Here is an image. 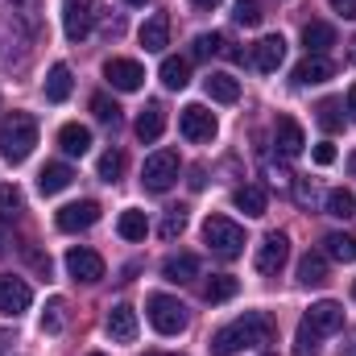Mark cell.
I'll return each instance as SVG.
<instances>
[{"label":"cell","instance_id":"obj_6","mask_svg":"<svg viewBox=\"0 0 356 356\" xmlns=\"http://www.w3.org/2000/svg\"><path fill=\"white\" fill-rule=\"evenodd\" d=\"M95 0H63V29L71 42H83L95 29Z\"/></svg>","mask_w":356,"mask_h":356},{"label":"cell","instance_id":"obj_22","mask_svg":"<svg viewBox=\"0 0 356 356\" xmlns=\"http://www.w3.org/2000/svg\"><path fill=\"white\" fill-rule=\"evenodd\" d=\"M58 145H63V154L83 158L91 149V129L88 124H63V129H58Z\"/></svg>","mask_w":356,"mask_h":356},{"label":"cell","instance_id":"obj_8","mask_svg":"<svg viewBox=\"0 0 356 356\" xmlns=\"http://www.w3.org/2000/svg\"><path fill=\"white\" fill-rule=\"evenodd\" d=\"M178 129H182L186 141H211L216 137V116L203 104H186L182 116H178Z\"/></svg>","mask_w":356,"mask_h":356},{"label":"cell","instance_id":"obj_11","mask_svg":"<svg viewBox=\"0 0 356 356\" xmlns=\"http://www.w3.org/2000/svg\"><path fill=\"white\" fill-rule=\"evenodd\" d=\"M67 273H71L75 282H83V286H95V282L104 277V257L79 245V249L67 253Z\"/></svg>","mask_w":356,"mask_h":356},{"label":"cell","instance_id":"obj_50","mask_svg":"<svg viewBox=\"0 0 356 356\" xmlns=\"http://www.w3.org/2000/svg\"><path fill=\"white\" fill-rule=\"evenodd\" d=\"M145 356H162V353H145Z\"/></svg>","mask_w":356,"mask_h":356},{"label":"cell","instance_id":"obj_4","mask_svg":"<svg viewBox=\"0 0 356 356\" xmlns=\"http://www.w3.org/2000/svg\"><path fill=\"white\" fill-rule=\"evenodd\" d=\"M145 315H149L158 336H178L186 327V307L178 298H170V294H149L145 298Z\"/></svg>","mask_w":356,"mask_h":356},{"label":"cell","instance_id":"obj_51","mask_svg":"<svg viewBox=\"0 0 356 356\" xmlns=\"http://www.w3.org/2000/svg\"><path fill=\"white\" fill-rule=\"evenodd\" d=\"M91 356H104V353H91Z\"/></svg>","mask_w":356,"mask_h":356},{"label":"cell","instance_id":"obj_31","mask_svg":"<svg viewBox=\"0 0 356 356\" xmlns=\"http://www.w3.org/2000/svg\"><path fill=\"white\" fill-rule=\"evenodd\" d=\"M162 83L166 88H175V91H182L186 83H191V63L186 58H162Z\"/></svg>","mask_w":356,"mask_h":356},{"label":"cell","instance_id":"obj_34","mask_svg":"<svg viewBox=\"0 0 356 356\" xmlns=\"http://www.w3.org/2000/svg\"><path fill=\"white\" fill-rule=\"evenodd\" d=\"M211 54H232L224 33H199V38H195V46H191V58H211Z\"/></svg>","mask_w":356,"mask_h":356},{"label":"cell","instance_id":"obj_1","mask_svg":"<svg viewBox=\"0 0 356 356\" xmlns=\"http://www.w3.org/2000/svg\"><path fill=\"white\" fill-rule=\"evenodd\" d=\"M269 340H273V319L261 315V311H249V315H241L236 323H228V327H220L211 336V353L232 356V353H241V348H261Z\"/></svg>","mask_w":356,"mask_h":356},{"label":"cell","instance_id":"obj_2","mask_svg":"<svg viewBox=\"0 0 356 356\" xmlns=\"http://www.w3.org/2000/svg\"><path fill=\"white\" fill-rule=\"evenodd\" d=\"M33 145H38V120L29 112H13L0 124V154H4V162H13V166L25 162L33 154Z\"/></svg>","mask_w":356,"mask_h":356},{"label":"cell","instance_id":"obj_27","mask_svg":"<svg viewBox=\"0 0 356 356\" xmlns=\"http://www.w3.org/2000/svg\"><path fill=\"white\" fill-rule=\"evenodd\" d=\"M236 290H241V282H236L232 273H216V277L203 282V298H207V302H228Z\"/></svg>","mask_w":356,"mask_h":356},{"label":"cell","instance_id":"obj_35","mask_svg":"<svg viewBox=\"0 0 356 356\" xmlns=\"http://www.w3.org/2000/svg\"><path fill=\"white\" fill-rule=\"evenodd\" d=\"M63 327H67V302L63 298H50L46 311H42V332L46 336H58Z\"/></svg>","mask_w":356,"mask_h":356},{"label":"cell","instance_id":"obj_26","mask_svg":"<svg viewBox=\"0 0 356 356\" xmlns=\"http://www.w3.org/2000/svg\"><path fill=\"white\" fill-rule=\"evenodd\" d=\"M116 232H120L124 241H145V232H149V220H145V211H137V207L120 211V220H116Z\"/></svg>","mask_w":356,"mask_h":356},{"label":"cell","instance_id":"obj_32","mask_svg":"<svg viewBox=\"0 0 356 356\" xmlns=\"http://www.w3.org/2000/svg\"><path fill=\"white\" fill-rule=\"evenodd\" d=\"M315 120H319L323 133H340V129H344V104H340V99H323V104L315 108Z\"/></svg>","mask_w":356,"mask_h":356},{"label":"cell","instance_id":"obj_20","mask_svg":"<svg viewBox=\"0 0 356 356\" xmlns=\"http://www.w3.org/2000/svg\"><path fill=\"white\" fill-rule=\"evenodd\" d=\"M302 46H307V54H327L336 46V29L327 21H307L302 25Z\"/></svg>","mask_w":356,"mask_h":356},{"label":"cell","instance_id":"obj_7","mask_svg":"<svg viewBox=\"0 0 356 356\" xmlns=\"http://www.w3.org/2000/svg\"><path fill=\"white\" fill-rule=\"evenodd\" d=\"M104 79L116 91H137L145 83V67H141L137 58H108V63H104Z\"/></svg>","mask_w":356,"mask_h":356},{"label":"cell","instance_id":"obj_5","mask_svg":"<svg viewBox=\"0 0 356 356\" xmlns=\"http://www.w3.org/2000/svg\"><path fill=\"white\" fill-rule=\"evenodd\" d=\"M178 170H182V162H178L175 149H158V154L145 158V166H141V182H145V191L162 195V191H170V186L178 182Z\"/></svg>","mask_w":356,"mask_h":356},{"label":"cell","instance_id":"obj_41","mask_svg":"<svg viewBox=\"0 0 356 356\" xmlns=\"http://www.w3.org/2000/svg\"><path fill=\"white\" fill-rule=\"evenodd\" d=\"M120 170H124V154H120V149H108V154L99 158V178H104V182H116Z\"/></svg>","mask_w":356,"mask_h":356},{"label":"cell","instance_id":"obj_10","mask_svg":"<svg viewBox=\"0 0 356 356\" xmlns=\"http://www.w3.org/2000/svg\"><path fill=\"white\" fill-rule=\"evenodd\" d=\"M95 220H99V203H95V199L67 203V207H58V216H54V224H58L63 232H88Z\"/></svg>","mask_w":356,"mask_h":356},{"label":"cell","instance_id":"obj_37","mask_svg":"<svg viewBox=\"0 0 356 356\" xmlns=\"http://www.w3.org/2000/svg\"><path fill=\"white\" fill-rule=\"evenodd\" d=\"M91 112H95V120H99V124H112V129L120 124V104H116V99H108L104 91H99V95H91Z\"/></svg>","mask_w":356,"mask_h":356},{"label":"cell","instance_id":"obj_39","mask_svg":"<svg viewBox=\"0 0 356 356\" xmlns=\"http://www.w3.org/2000/svg\"><path fill=\"white\" fill-rule=\"evenodd\" d=\"M182 228H186V207H170L166 220H162V228H158V236L162 241H175V236H182Z\"/></svg>","mask_w":356,"mask_h":356},{"label":"cell","instance_id":"obj_17","mask_svg":"<svg viewBox=\"0 0 356 356\" xmlns=\"http://www.w3.org/2000/svg\"><path fill=\"white\" fill-rule=\"evenodd\" d=\"M141 46H145L149 54H162V50L170 46V17H166V13H154V17L141 25Z\"/></svg>","mask_w":356,"mask_h":356},{"label":"cell","instance_id":"obj_24","mask_svg":"<svg viewBox=\"0 0 356 356\" xmlns=\"http://www.w3.org/2000/svg\"><path fill=\"white\" fill-rule=\"evenodd\" d=\"M67 95H71V67L67 63H54L50 75H46V99L50 104H63Z\"/></svg>","mask_w":356,"mask_h":356},{"label":"cell","instance_id":"obj_19","mask_svg":"<svg viewBox=\"0 0 356 356\" xmlns=\"http://www.w3.org/2000/svg\"><path fill=\"white\" fill-rule=\"evenodd\" d=\"M332 75H336V67H332L323 54H307V58L294 67V83H302V88H307V83H327Z\"/></svg>","mask_w":356,"mask_h":356},{"label":"cell","instance_id":"obj_44","mask_svg":"<svg viewBox=\"0 0 356 356\" xmlns=\"http://www.w3.org/2000/svg\"><path fill=\"white\" fill-rule=\"evenodd\" d=\"M203 182H207V178H203V166H195V170H191V186H195V191H199V186H203Z\"/></svg>","mask_w":356,"mask_h":356},{"label":"cell","instance_id":"obj_23","mask_svg":"<svg viewBox=\"0 0 356 356\" xmlns=\"http://www.w3.org/2000/svg\"><path fill=\"white\" fill-rule=\"evenodd\" d=\"M162 277H166V282H191V277H199V257H195V253H175V257H166V261H162Z\"/></svg>","mask_w":356,"mask_h":356},{"label":"cell","instance_id":"obj_13","mask_svg":"<svg viewBox=\"0 0 356 356\" xmlns=\"http://www.w3.org/2000/svg\"><path fill=\"white\" fill-rule=\"evenodd\" d=\"M307 323H311L319 336H332V332H340V327H344V307H340V302H332V298H323V302H315V307L307 311Z\"/></svg>","mask_w":356,"mask_h":356},{"label":"cell","instance_id":"obj_54","mask_svg":"<svg viewBox=\"0 0 356 356\" xmlns=\"http://www.w3.org/2000/svg\"><path fill=\"white\" fill-rule=\"evenodd\" d=\"M353 54H356V50H353Z\"/></svg>","mask_w":356,"mask_h":356},{"label":"cell","instance_id":"obj_48","mask_svg":"<svg viewBox=\"0 0 356 356\" xmlns=\"http://www.w3.org/2000/svg\"><path fill=\"white\" fill-rule=\"evenodd\" d=\"M4 344H8V336H4V332H0V356H4Z\"/></svg>","mask_w":356,"mask_h":356},{"label":"cell","instance_id":"obj_29","mask_svg":"<svg viewBox=\"0 0 356 356\" xmlns=\"http://www.w3.org/2000/svg\"><path fill=\"white\" fill-rule=\"evenodd\" d=\"M207 95L220 99V104H236V99H241V83H236L232 75L216 71V75H207Z\"/></svg>","mask_w":356,"mask_h":356},{"label":"cell","instance_id":"obj_47","mask_svg":"<svg viewBox=\"0 0 356 356\" xmlns=\"http://www.w3.org/2000/svg\"><path fill=\"white\" fill-rule=\"evenodd\" d=\"M348 175H356V154L348 158Z\"/></svg>","mask_w":356,"mask_h":356},{"label":"cell","instance_id":"obj_33","mask_svg":"<svg viewBox=\"0 0 356 356\" xmlns=\"http://www.w3.org/2000/svg\"><path fill=\"white\" fill-rule=\"evenodd\" d=\"M323 245H327V257H336V261H356V236L353 232H327Z\"/></svg>","mask_w":356,"mask_h":356},{"label":"cell","instance_id":"obj_14","mask_svg":"<svg viewBox=\"0 0 356 356\" xmlns=\"http://www.w3.org/2000/svg\"><path fill=\"white\" fill-rule=\"evenodd\" d=\"M108 336L112 340H120V344H133L137 340V311L129 307V302H116L112 311H108Z\"/></svg>","mask_w":356,"mask_h":356},{"label":"cell","instance_id":"obj_25","mask_svg":"<svg viewBox=\"0 0 356 356\" xmlns=\"http://www.w3.org/2000/svg\"><path fill=\"white\" fill-rule=\"evenodd\" d=\"M232 203L245 211V216H266V207H269V199H266V191L261 186H236V195H232Z\"/></svg>","mask_w":356,"mask_h":356},{"label":"cell","instance_id":"obj_28","mask_svg":"<svg viewBox=\"0 0 356 356\" xmlns=\"http://www.w3.org/2000/svg\"><path fill=\"white\" fill-rule=\"evenodd\" d=\"M298 282H302V286H323V282H327V257H323V253H307V257L298 261Z\"/></svg>","mask_w":356,"mask_h":356},{"label":"cell","instance_id":"obj_3","mask_svg":"<svg viewBox=\"0 0 356 356\" xmlns=\"http://www.w3.org/2000/svg\"><path fill=\"white\" fill-rule=\"evenodd\" d=\"M203 241H207V249H211L220 261H236V257L245 253V228L232 224L228 216H207Z\"/></svg>","mask_w":356,"mask_h":356},{"label":"cell","instance_id":"obj_38","mask_svg":"<svg viewBox=\"0 0 356 356\" xmlns=\"http://www.w3.org/2000/svg\"><path fill=\"white\" fill-rule=\"evenodd\" d=\"M356 211V199L344 191V186H336V191H327V216H336V220H348Z\"/></svg>","mask_w":356,"mask_h":356},{"label":"cell","instance_id":"obj_12","mask_svg":"<svg viewBox=\"0 0 356 356\" xmlns=\"http://www.w3.org/2000/svg\"><path fill=\"white\" fill-rule=\"evenodd\" d=\"M290 257V236L286 232H269L266 241L257 245V273H277Z\"/></svg>","mask_w":356,"mask_h":356},{"label":"cell","instance_id":"obj_53","mask_svg":"<svg viewBox=\"0 0 356 356\" xmlns=\"http://www.w3.org/2000/svg\"><path fill=\"white\" fill-rule=\"evenodd\" d=\"M261 356H269V353H261Z\"/></svg>","mask_w":356,"mask_h":356},{"label":"cell","instance_id":"obj_18","mask_svg":"<svg viewBox=\"0 0 356 356\" xmlns=\"http://www.w3.org/2000/svg\"><path fill=\"white\" fill-rule=\"evenodd\" d=\"M166 133V108L158 104V99H149L145 108H141V116H137V137L149 145V141H158Z\"/></svg>","mask_w":356,"mask_h":356},{"label":"cell","instance_id":"obj_42","mask_svg":"<svg viewBox=\"0 0 356 356\" xmlns=\"http://www.w3.org/2000/svg\"><path fill=\"white\" fill-rule=\"evenodd\" d=\"M315 162H319V166H332V162H336V145H332V141L315 145Z\"/></svg>","mask_w":356,"mask_h":356},{"label":"cell","instance_id":"obj_21","mask_svg":"<svg viewBox=\"0 0 356 356\" xmlns=\"http://www.w3.org/2000/svg\"><path fill=\"white\" fill-rule=\"evenodd\" d=\"M71 182H75V170H71V166L50 162V166H42V175H38V191H42V195H58V191H67Z\"/></svg>","mask_w":356,"mask_h":356},{"label":"cell","instance_id":"obj_46","mask_svg":"<svg viewBox=\"0 0 356 356\" xmlns=\"http://www.w3.org/2000/svg\"><path fill=\"white\" fill-rule=\"evenodd\" d=\"M191 4H199V8H220L224 0H191Z\"/></svg>","mask_w":356,"mask_h":356},{"label":"cell","instance_id":"obj_36","mask_svg":"<svg viewBox=\"0 0 356 356\" xmlns=\"http://www.w3.org/2000/svg\"><path fill=\"white\" fill-rule=\"evenodd\" d=\"M319 340H323V336L302 319V323H298V340H294V356H319V353H323V344H319Z\"/></svg>","mask_w":356,"mask_h":356},{"label":"cell","instance_id":"obj_30","mask_svg":"<svg viewBox=\"0 0 356 356\" xmlns=\"http://www.w3.org/2000/svg\"><path fill=\"white\" fill-rule=\"evenodd\" d=\"M21 211H25V195H21V186L4 182V186H0V220L13 224V220H21Z\"/></svg>","mask_w":356,"mask_h":356},{"label":"cell","instance_id":"obj_9","mask_svg":"<svg viewBox=\"0 0 356 356\" xmlns=\"http://www.w3.org/2000/svg\"><path fill=\"white\" fill-rule=\"evenodd\" d=\"M29 302H33V290L21 282V277H13V273H0V315H21V311H29Z\"/></svg>","mask_w":356,"mask_h":356},{"label":"cell","instance_id":"obj_15","mask_svg":"<svg viewBox=\"0 0 356 356\" xmlns=\"http://www.w3.org/2000/svg\"><path fill=\"white\" fill-rule=\"evenodd\" d=\"M273 141H277L282 158H298L302 145H307V137H302V129H298L294 116H277V124H273Z\"/></svg>","mask_w":356,"mask_h":356},{"label":"cell","instance_id":"obj_40","mask_svg":"<svg viewBox=\"0 0 356 356\" xmlns=\"http://www.w3.org/2000/svg\"><path fill=\"white\" fill-rule=\"evenodd\" d=\"M232 17H236V25H249V29H253V25H261V17H266V13H261V4H257V0H236Z\"/></svg>","mask_w":356,"mask_h":356},{"label":"cell","instance_id":"obj_52","mask_svg":"<svg viewBox=\"0 0 356 356\" xmlns=\"http://www.w3.org/2000/svg\"><path fill=\"white\" fill-rule=\"evenodd\" d=\"M353 294H356V286H353Z\"/></svg>","mask_w":356,"mask_h":356},{"label":"cell","instance_id":"obj_49","mask_svg":"<svg viewBox=\"0 0 356 356\" xmlns=\"http://www.w3.org/2000/svg\"><path fill=\"white\" fill-rule=\"evenodd\" d=\"M129 4H149V0H129Z\"/></svg>","mask_w":356,"mask_h":356},{"label":"cell","instance_id":"obj_16","mask_svg":"<svg viewBox=\"0 0 356 356\" xmlns=\"http://www.w3.org/2000/svg\"><path fill=\"white\" fill-rule=\"evenodd\" d=\"M282 58H286V42H282V33H269V38H261V42L253 46V67L266 71V75L282 67Z\"/></svg>","mask_w":356,"mask_h":356},{"label":"cell","instance_id":"obj_43","mask_svg":"<svg viewBox=\"0 0 356 356\" xmlns=\"http://www.w3.org/2000/svg\"><path fill=\"white\" fill-rule=\"evenodd\" d=\"M332 8H336L340 17H348V21H356V0H332Z\"/></svg>","mask_w":356,"mask_h":356},{"label":"cell","instance_id":"obj_45","mask_svg":"<svg viewBox=\"0 0 356 356\" xmlns=\"http://www.w3.org/2000/svg\"><path fill=\"white\" fill-rule=\"evenodd\" d=\"M348 112H353V124H356V83L348 88Z\"/></svg>","mask_w":356,"mask_h":356}]
</instances>
